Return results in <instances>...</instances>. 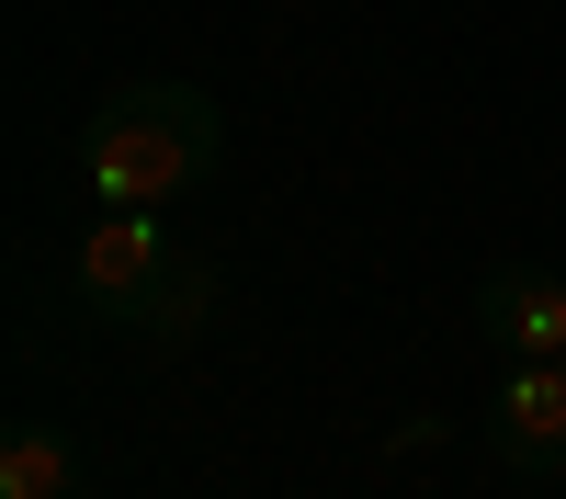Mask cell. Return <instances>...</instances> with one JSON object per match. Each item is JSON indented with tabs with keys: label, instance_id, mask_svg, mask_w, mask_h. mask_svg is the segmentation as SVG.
Segmentation results:
<instances>
[{
	"label": "cell",
	"instance_id": "6da1fadb",
	"mask_svg": "<svg viewBox=\"0 0 566 499\" xmlns=\"http://www.w3.org/2000/svg\"><path fill=\"white\" fill-rule=\"evenodd\" d=\"M227 170V114L193 80H125L80 125V181L103 205H181Z\"/></svg>",
	"mask_w": 566,
	"mask_h": 499
},
{
	"label": "cell",
	"instance_id": "7a4b0ae2",
	"mask_svg": "<svg viewBox=\"0 0 566 499\" xmlns=\"http://www.w3.org/2000/svg\"><path fill=\"white\" fill-rule=\"evenodd\" d=\"M170 261H181V239L159 227V205H103L80 227V250H69V284H80V306L103 330H136L148 295L170 284Z\"/></svg>",
	"mask_w": 566,
	"mask_h": 499
},
{
	"label": "cell",
	"instance_id": "3957f363",
	"mask_svg": "<svg viewBox=\"0 0 566 499\" xmlns=\"http://www.w3.org/2000/svg\"><path fill=\"white\" fill-rule=\"evenodd\" d=\"M488 454L510 477H555L566 466V352L544 363H510L499 397H488Z\"/></svg>",
	"mask_w": 566,
	"mask_h": 499
},
{
	"label": "cell",
	"instance_id": "277c9868",
	"mask_svg": "<svg viewBox=\"0 0 566 499\" xmlns=\"http://www.w3.org/2000/svg\"><path fill=\"white\" fill-rule=\"evenodd\" d=\"M476 330L499 341V363H544V352H566V272H544V261H499L488 284H476Z\"/></svg>",
	"mask_w": 566,
	"mask_h": 499
},
{
	"label": "cell",
	"instance_id": "5b68a950",
	"mask_svg": "<svg viewBox=\"0 0 566 499\" xmlns=\"http://www.w3.org/2000/svg\"><path fill=\"white\" fill-rule=\"evenodd\" d=\"M80 443L57 420H12V443H0V499H80Z\"/></svg>",
	"mask_w": 566,
	"mask_h": 499
},
{
	"label": "cell",
	"instance_id": "8992f818",
	"mask_svg": "<svg viewBox=\"0 0 566 499\" xmlns=\"http://www.w3.org/2000/svg\"><path fill=\"white\" fill-rule=\"evenodd\" d=\"M205 318H216V261L181 250V261H170V284L148 295V318H136V341H193Z\"/></svg>",
	"mask_w": 566,
	"mask_h": 499
}]
</instances>
